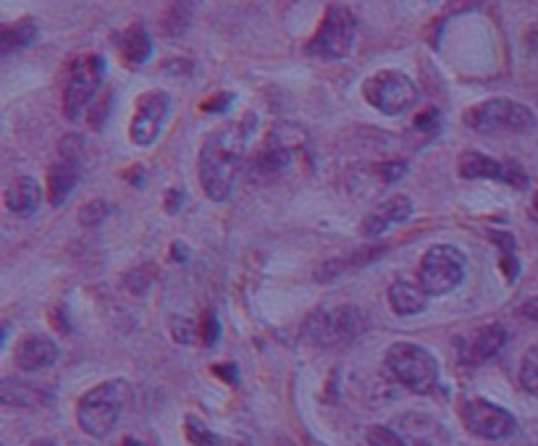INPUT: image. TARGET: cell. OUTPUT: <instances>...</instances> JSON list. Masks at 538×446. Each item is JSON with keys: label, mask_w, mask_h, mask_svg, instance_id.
I'll use <instances>...</instances> for the list:
<instances>
[{"label": "cell", "mask_w": 538, "mask_h": 446, "mask_svg": "<svg viewBox=\"0 0 538 446\" xmlns=\"http://www.w3.org/2000/svg\"><path fill=\"white\" fill-rule=\"evenodd\" d=\"M250 124H255V116H245V121L224 124L216 132H210L203 147H200V161H197L200 187L213 203H224L231 197L239 168L245 161Z\"/></svg>", "instance_id": "1"}, {"label": "cell", "mask_w": 538, "mask_h": 446, "mask_svg": "<svg viewBox=\"0 0 538 446\" xmlns=\"http://www.w3.org/2000/svg\"><path fill=\"white\" fill-rule=\"evenodd\" d=\"M126 397H129V384L121 378H113V381H105V384L90 389L77 405L79 428L92 439H105L113 428L119 426Z\"/></svg>", "instance_id": "2"}, {"label": "cell", "mask_w": 538, "mask_h": 446, "mask_svg": "<svg viewBox=\"0 0 538 446\" xmlns=\"http://www.w3.org/2000/svg\"><path fill=\"white\" fill-rule=\"evenodd\" d=\"M357 37V19L350 8L342 3H331L323 14L321 24L315 29V35L310 37L305 45V53L315 61H342L352 53Z\"/></svg>", "instance_id": "3"}, {"label": "cell", "mask_w": 538, "mask_h": 446, "mask_svg": "<svg viewBox=\"0 0 538 446\" xmlns=\"http://www.w3.org/2000/svg\"><path fill=\"white\" fill-rule=\"evenodd\" d=\"M386 368L399 384L413 394H428L439 384V363L426 347L413 342H394L386 349Z\"/></svg>", "instance_id": "4"}, {"label": "cell", "mask_w": 538, "mask_h": 446, "mask_svg": "<svg viewBox=\"0 0 538 446\" xmlns=\"http://www.w3.org/2000/svg\"><path fill=\"white\" fill-rule=\"evenodd\" d=\"M465 124L481 134H525L536 126V113L510 98H491L465 113Z\"/></svg>", "instance_id": "5"}, {"label": "cell", "mask_w": 538, "mask_h": 446, "mask_svg": "<svg viewBox=\"0 0 538 446\" xmlns=\"http://www.w3.org/2000/svg\"><path fill=\"white\" fill-rule=\"evenodd\" d=\"M365 326H368V321H365V313L360 307L339 305L310 315L302 334L308 336L313 344L334 347V344H347L357 339L365 331Z\"/></svg>", "instance_id": "6"}, {"label": "cell", "mask_w": 538, "mask_h": 446, "mask_svg": "<svg viewBox=\"0 0 538 446\" xmlns=\"http://www.w3.org/2000/svg\"><path fill=\"white\" fill-rule=\"evenodd\" d=\"M363 98L384 116H402L418 103V87L402 71L384 69L365 79Z\"/></svg>", "instance_id": "7"}, {"label": "cell", "mask_w": 538, "mask_h": 446, "mask_svg": "<svg viewBox=\"0 0 538 446\" xmlns=\"http://www.w3.org/2000/svg\"><path fill=\"white\" fill-rule=\"evenodd\" d=\"M465 265L468 260L455 244H436L420 260V286L426 289L428 297L455 292L465 279Z\"/></svg>", "instance_id": "8"}, {"label": "cell", "mask_w": 538, "mask_h": 446, "mask_svg": "<svg viewBox=\"0 0 538 446\" xmlns=\"http://www.w3.org/2000/svg\"><path fill=\"white\" fill-rule=\"evenodd\" d=\"M105 77V61L95 53L79 56L71 63L66 90H63V113L69 121H79L84 113L90 111L92 100L98 95L100 84Z\"/></svg>", "instance_id": "9"}, {"label": "cell", "mask_w": 538, "mask_h": 446, "mask_svg": "<svg viewBox=\"0 0 538 446\" xmlns=\"http://www.w3.org/2000/svg\"><path fill=\"white\" fill-rule=\"evenodd\" d=\"M302 145H305V134L297 126H273L266 142L260 145V150L252 158L250 171L258 179H273V176H279L281 171H287L292 166L294 155L300 153Z\"/></svg>", "instance_id": "10"}, {"label": "cell", "mask_w": 538, "mask_h": 446, "mask_svg": "<svg viewBox=\"0 0 538 446\" xmlns=\"http://www.w3.org/2000/svg\"><path fill=\"white\" fill-rule=\"evenodd\" d=\"M460 418L473 436L486 441L510 439L515 428H518L512 412H507L504 407L494 405V402L481 397L465 399L460 407Z\"/></svg>", "instance_id": "11"}, {"label": "cell", "mask_w": 538, "mask_h": 446, "mask_svg": "<svg viewBox=\"0 0 538 446\" xmlns=\"http://www.w3.org/2000/svg\"><path fill=\"white\" fill-rule=\"evenodd\" d=\"M168 111H171V98L168 92L163 90H150L145 95H140L137 100V108H134L132 126H129V137H132L134 145L150 147L158 134L163 129V121L168 119Z\"/></svg>", "instance_id": "12"}, {"label": "cell", "mask_w": 538, "mask_h": 446, "mask_svg": "<svg viewBox=\"0 0 538 446\" xmlns=\"http://www.w3.org/2000/svg\"><path fill=\"white\" fill-rule=\"evenodd\" d=\"M460 176L462 179H494V182L510 184L512 189L528 187V176L518 163L497 161V158L476 153V150L460 155Z\"/></svg>", "instance_id": "13"}, {"label": "cell", "mask_w": 538, "mask_h": 446, "mask_svg": "<svg viewBox=\"0 0 538 446\" xmlns=\"http://www.w3.org/2000/svg\"><path fill=\"white\" fill-rule=\"evenodd\" d=\"M71 145H74V137L61 142V158H58L48 171V200L53 208H61V205L71 197L74 187L79 184V166H82V158H79V147Z\"/></svg>", "instance_id": "14"}, {"label": "cell", "mask_w": 538, "mask_h": 446, "mask_svg": "<svg viewBox=\"0 0 538 446\" xmlns=\"http://www.w3.org/2000/svg\"><path fill=\"white\" fill-rule=\"evenodd\" d=\"M58 360V344L50 336L29 334L24 336L16 347V368L24 373L50 368Z\"/></svg>", "instance_id": "15"}, {"label": "cell", "mask_w": 538, "mask_h": 446, "mask_svg": "<svg viewBox=\"0 0 538 446\" xmlns=\"http://www.w3.org/2000/svg\"><path fill=\"white\" fill-rule=\"evenodd\" d=\"M410 216H413V200L407 195H394L365 218L360 231H363V237H381L392 223H402Z\"/></svg>", "instance_id": "16"}, {"label": "cell", "mask_w": 538, "mask_h": 446, "mask_svg": "<svg viewBox=\"0 0 538 446\" xmlns=\"http://www.w3.org/2000/svg\"><path fill=\"white\" fill-rule=\"evenodd\" d=\"M42 203V187L32 179V176H16L14 182L8 184L3 192V205L8 213L14 216H35Z\"/></svg>", "instance_id": "17"}, {"label": "cell", "mask_w": 538, "mask_h": 446, "mask_svg": "<svg viewBox=\"0 0 538 446\" xmlns=\"http://www.w3.org/2000/svg\"><path fill=\"white\" fill-rule=\"evenodd\" d=\"M119 53L129 66H142L147 58L153 56V40H150V32L145 29V24L134 21L124 29V35L119 40Z\"/></svg>", "instance_id": "18"}, {"label": "cell", "mask_w": 538, "mask_h": 446, "mask_svg": "<svg viewBox=\"0 0 538 446\" xmlns=\"http://www.w3.org/2000/svg\"><path fill=\"white\" fill-rule=\"evenodd\" d=\"M428 292L413 281H394L389 286V307L397 315H415L426 310Z\"/></svg>", "instance_id": "19"}, {"label": "cell", "mask_w": 538, "mask_h": 446, "mask_svg": "<svg viewBox=\"0 0 538 446\" xmlns=\"http://www.w3.org/2000/svg\"><path fill=\"white\" fill-rule=\"evenodd\" d=\"M504 344H507V328H504L502 323H489V326H483L481 331L473 336V342H470L468 349V360L470 363H486V360L497 355Z\"/></svg>", "instance_id": "20"}, {"label": "cell", "mask_w": 538, "mask_h": 446, "mask_svg": "<svg viewBox=\"0 0 538 446\" xmlns=\"http://www.w3.org/2000/svg\"><path fill=\"white\" fill-rule=\"evenodd\" d=\"M37 24L35 19H19L14 24H6L3 32H0V53L3 56H11L16 50L29 48L32 42L37 40Z\"/></svg>", "instance_id": "21"}, {"label": "cell", "mask_w": 538, "mask_h": 446, "mask_svg": "<svg viewBox=\"0 0 538 446\" xmlns=\"http://www.w3.org/2000/svg\"><path fill=\"white\" fill-rule=\"evenodd\" d=\"M0 394H3V405L8 407H35L45 402V391L29 384H21V381H14V378L3 381Z\"/></svg>", "instance_id": "22"}, {"label": "cell", "mask_w": 538, "mask_h": 446, "mask_svg": "<svg viewBox=\"0 0 538 446\" xmlns=\"http://www.w3.org/2000/svg\"><path fill=\"white\" fill-rule=\"evenodd\" d=\"M520 386L528 394L538 397V347H531L525 352L523 363H520Z\"/></svg>", "instance_id": "23"}, {"label": "cell", "mask_w": 538, "mask_h": 446, "mask_svg": "<svg viewBox=\"0 0 538 446\" xmlns=\"http://www.w3.org/2000/svg\"><path fill=\"white\" fill-rule=\"evenodd\" d=\"M491 239L497 244H502L504 250V260H502V268L504 273H507V279L515 281L518 279V260H515V239H512V234H507V231H491Z\"/></svg>", "instance_id": "24"}, {"label": "cell", "mask_w": 538, "mask_h": 446, "mask_svg": "<svg viewBox=\"0 0 538 446\" xmlns=\"http://www.w3.org/2000/svg\"><path fill=\"white\" fill-rule=\"evenodd\" d=\"M108 213H111V203H105V200H92V203L84 205L82 213H79V223L87 226V229H95V226H100V223L108 218Z\"/></svg>", "instance_id": "25"}, {"label": "cell", "mask_w": 538, "mask_h": 446, "mask_svg": "<svg viewBox=\"0 0 538 446\" xmlns=\"http://www.w3.org/2000/svg\"><path fill=\"white\" fill-rule=\"evenodd\" d=\"M441 129V113L436 108H426L415 116V132L423 137H436Z\"/></svg>", "instance_id": "26"}, {"label": "cell", "mask_w": 538, "mask_h": 446, "mask_svg": "<svg viewBox=\"0 0 538 446\" xmlns=\"http://www.w3.org/2000/svg\"><path fill=\"white\" fill-rule=\"evenodd\" d=\"M368 444L371 446H407L397 431H392V428H386V426L368 428Z\"/></svg>", "instance_id": "27"}, {"label": "cell", "mask_w": 538, "mask_h": 446, "mask_svg": "<svg viewBox=\"0 0 538 446\" xmlns=\"http://www.w3.org/2000/svg\"><path fill=\"white\" fill-rule=\"evenodd\" d=\"M171 334H174V339L179 344H189L195 342L197 328L195 323L189 321V318H184V315H174V318H171Z\"/></svg>", "instance_id": "28"}, {"label": "cell", "mask_w": 538, "mask_h": 446, "mask_svg": "<svg viewBox=\"0 0 538 446\" xmlns=\"http://www.w3.org/2000/svg\"><path fill=\"white\" fill-rule=\"evenodd\" d=\"M187 431H189V439L195 441L197 446H213V444H216V436H213L210 431H205V428L200 426V423H197L195 418H192L187 423Z\"/></svg>", "instance_id": "29"}, {"label": "cell", "mask_w": 538, "mask_h": 446, "mask_svg": "<svg viewBox=\"0 0 538 446\" xmlns=\"http://www.w3.org/2000/svg\"><path fill=\"white\" fill-rule=\"evenodd\" d=\"M218 339V318L213 313L205 315V326H203V344H216Z\"/></svg>", "instance_id": "30"}, {"label": "cell", "mask_w": 538, "mask_h": 446, "mask_svg": "<svg viewBox=\"0 0 538 446\" xmlns=\"http://www.w3.org/2000/svg\"><path fill=\"white\" fill-rule=\"evenodd\" d=\"M231 100H234V95H229V92H221L218 98L208 100V103H205L203 108H205V111H224V108L231 103Z\"/></svg>", "instance_id": "31"}, {"label": "cell", "mask_w": 538, "mask_h": 446, "mask_svg": "<svg viewBox=\"0 0 538 446\" xmlns=\"http://www.w3.org/2000/svg\"><path fill=\"white\" fill-rule=\"evenodd\" d=\"M520 313H523L525 318H531V321H538V297H533V300L523 302V307H520Z\"/></svg>", "instance_id": "32"}, {"label": "cell", "mask_w": 538, "mask_h": 446, "mask_svg": "<svg viewBox=\"0 0 538 446\" xmlns=\"http://www.w3.org/2000/svg\"><path fill=\"white\" fill-rule=\"evenodd\" d=\"M531 50L538 56V29L536 32H531Z\"/></svg>", "instance_id": "33"}, {"label": "cell", "mask_w": 538, "mask_h": 446, "mask_svg": "<svg viewBox=\"0 0 538 446\" xmlns=\"http://www.w3.org/2000/svg\"><path fill=\"white\" fill-rule=\"evenodd\" d=\"M407 3H420V6H431V3H439V0H407Z\"/></svg>", "instance_id": "34"}, {"label": "cell", "mask_w": 538, "mask_h": 446, "mask_svg": "<svg viewBox=\"0 0 538 446\" xmlns=\"http://www.w3.org/2000/svg\"><path fill=\"white\" fill-rule=\"evenodd\" d=\"M533 216L538 218V192H536V197H533Z\"/></svg>", "instance_id": "35"}, {"label": "cell", "mask_w": 538, "mask_h": 446, "mask_svg": "<svg viewBox=\"0 0 538 446\" xmlns=\"http://www.w3.org/2000/svg\"><path fill=\"white\" fill-rule=\"evenodd\" d=\"M124 446H142V444H140V441H137V439H126V441H124Z\"/></svg>", "instance_id": "36"}, {"label": "cell", "mask_w": 538, "mask_h": 446, "mask_svg": "<svg viewBox=\"0 0 538 446\" xmlns=\"http://www.w3.org/2000/svg\"><path fill=\"white\" fill-rule=\"evenodd\" d=\"M35 446H56V444H53V441H37Z\"/></svg>", "instance_id": "37"}]
</instances>
